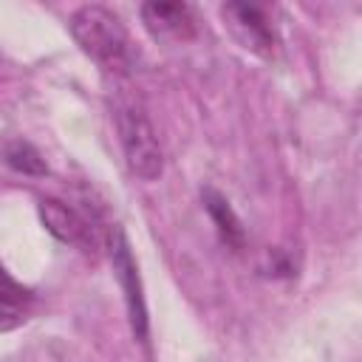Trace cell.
I'll return each mask as SVG.
<instances>
[{
    "label": "cell",
    "mask_w": 362,
    "mask_h": 362,
    "mask_svg": "<svg viewBox=\"0 0 362 362\" xmlns=\"http://www.w3.org/2000/svg\"><path fill=\"white\" fill-rule=\"evenodd\" d=\"M0 156H3V161H6L11 170H17V173H23V175H45V173H48V167H45L40 150H37L34 144L23 141V139H8V141H3Z\"/></svg>",
    "instance_id": "9"
},
{
    "label": "cell",
    "mask_w": 362,
    "mask_h": 362,
    "mask_svg": "<svg viewBox=\"0 0 362 362\" xmlns=\"http://www.w3.org/2000/svg\"><path fill=\"white\" fill-rule=\"evenodd\" d=\"M141 23L158 42H187L195 37V14L187 3L150 0L141 6Z\"/></svg>",
    "instance_id": "5"
},
{
    "label": "cell",
    "mask_w": 362,
    "mask_h": 362,
    "mask_svg": "<svg viewBox=\"0 0 362 362\" xmlns=\"http://www.w3.org/2000/svg\"><path fill=\"white\" fill-rule=\"evenodd\" d=\"M40 215H42L45 229L51 235H57L62 243H71V246H79V249L90 246V226L74 206H68L57 198H42L40 201Z\"/></svg>",
    "instance_id": "6"
},
{
    "label": "cell",
    "mask_w": 362,
    "mask_h": 362,
    "mask_svg": "<svg viewBox=\"0 0 362 362\" xmlns=\"http://www.w3.org/2000/svg\"><path fill=\"white\" fill-rule=\"evenodd\" d=\"M34 294L0 266V331L17 328L31 311Z\"/></svg>",
    "instance_id": "8"
},
{
    "label": "cell",
    "mask_w": 362,
    "mask_h": 362,
    "mask_svg": "<svg viewBox=\"0 0 362 362\" xmlns=\"http://www.w3.org/2000/svg\"><path fill=\"white\" fill-rule=\"evenodd\" d=\"M223 25L232 31V37L257 57H272L277 48V34L269 23V14L260 6L249 3H226L221 8Z\"/></svg>",
    "instance_id": "4"
},
{
    "label": "cell",
    "mask_w": 362,
    "mask_h": 362,
    "mask_svg": "<svg viewBox=\"0 0 362 362\" xmlns=\"http://www.w3.org/2000/svg\"><path fill=\"white\" fill-rule=\"evenodd\" d=\"M110 263H113V274H116L124 303H127L130 328H133L136 339H147V305H144V291H141V280H139V266H136L130 243L119 226L110 232Z\"/></svg>",
    "instance_id": "3"
},
{
    "label": "cell",
    "mask_w": 362,
    "mask_h": 362,
    "mask_svg": "<svg viewBox=\"0 0 362 362\" xmlns=\"http://www.w3.org/2000/svg\"><path fill=\"white\" fill-rule=\"evenodd\" d=\"M201 201H204V209L209 212V218H212V223H215L221 240H223L229 249H235V252L243 249V243H246V229H243L240 218L235 215V209L229 206V201H226L215 187H204V189H201Z\"/></svg>",
    "instance_id": "7"
},
{
    "label": "cell",
    "mask_w": 362,
    "mask_h": 362,
    "mask_svg": "<svg viewBox=\"0 0 362 362\" xmlns=\"http://www.w3.org/2000/svg\"><path fill=\"white\" fill-rule=\"evenodd\" d=\"M113 119H116L119 144L130 173L141 181H156L164 173V153H161L158 133L150 116L144 113V107L133 99H116Z\"/></svg>",
    "instance_id": "2"
},
{
    "label": "cell",
    "mask_w": 362,
    "mask_h": 362,
    "mask_svg": "<svg viewBox=\"0 0 362 362\" xmlns=\"http://www.w3.org/2000/svg\"><path fill=\"white\" fill-rule=\"evenodd\" d=\"M68 28H71L76 45L110 74H127L139 59L136 45H133L130 31L124 28L122 17L105 6H96V3L79 6L71 14Z\"/></svg>",
    "instance_id": "1"
}]
</instances>
